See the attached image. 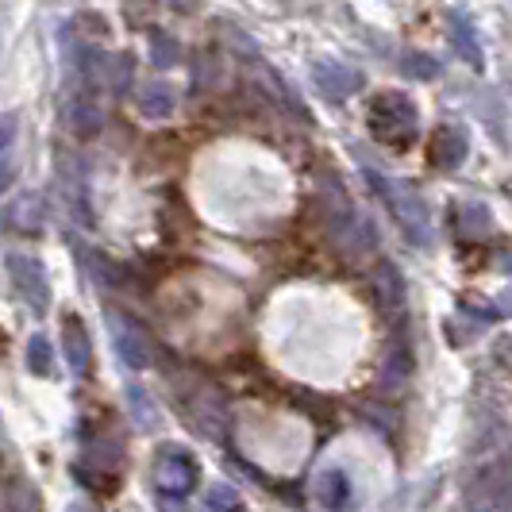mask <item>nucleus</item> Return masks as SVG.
<instances>
[{
  "mask_svg": "<svg viewBox=\"0 0 512 512\" xmlns=\"http://www.w3.org/2000/svg\"><path fill=\"white\" fill-rule=\"evenodd\" d=\"M366 128L385 147H409L420 135V112L405 93H378L366 108Z\"/></svg>",
  "mask_w": 512,
  "mask_h": 512,
  "instance_id": "1",
  "label": "nucleus"
},
{
  "mask_svg": "<svg viewBox=\"0 0 512 512\" xmlns=\"http://www.w3.org/2000/svg\"><path fill=\"white\" fill-rule=\"evenodd\" d=\"M370 181H374V189L382 193V201L389 205L393 220H397L401 231L409 235V243H416V247H432V216H428L424 197L412 189L409 181L382 178V174H370Z\"/></svg>",
  "mask_w": 512,
  "mask_h": 512,
  "instance_id": "2",
  "label": "nucleus"
},
{
  "mask_svg": "<svg viewBox=\"0 0 512 512\" xmlns=\"http://www.w3.org/2000/svg\"><path fill=\"white\" fill-rule=\"evenodd\" d=\"M108 332H112V343H116V355L128 362L131 370L151 366V339L143 332V324H135L124 312H108Z\"/></svg>",
  "mask_w": 512,
  "mask_h": 512,
  "instance_id": "3",
  "label": "nucleus"
},
{
  "mask_svg": "<svg viewBox=\"0 0 512 512\" xmlns=\"http://www.w3.org/2000/svg\"><path fill=\"white\" fill-rule=\"evenodd\" d=\"M8 274H12V282L20 289V297H24L27 305L35 308V312H47L51 305V285H47V270H43V262L31 255H8Z\"/></svg>",
  "mask_w": 512,
  "mask_h": 512,
  "instance_id": "4",
  "label": "nucleus"
},
{
  "mask_svg": "<svg viewBox=\"0 0 512 512\" xmlns=\"http://www.w3.org/2000/svg\"><path fill=\"white\" fill-rule=\"evenodd\" d=\"M470 154V135L459 128V124H443V128L432 131L428 139V158L436 162L439 170H459Z\"/></svg>",
  "mask_w": 512,
  "mask_h": 512,
  "instance_id": "5",
  "label": "nucleus"
},
{
  "mask_svg": "<svg viewBox=\"0 0 512 512\" xmlns=\"http://www.w3.org/2000/svg\"><path fill=\"white\" fill-rule=\"evenodd\" d=\"M451 47H455V54H459L470 70H482V66H486L482 31H478V24H474L462 8H451Z\"/></svg>",
  "mask_w": 512,
  "mask_h": 512,
  "instance_id": "6",
  "label": "nucleus"
},
{
  "mask_svg": "<svg viewBox=\"0 0 512 512\" xmlns=\"http://www.w3.org/2000/svg\"><path fill=\"white\" fill-rule=\"evenodd\" d=\"M154 478H158V486L166 489V493H189V489L197 486V462L189 459L185 451H170V455H162L158 459V470H154Z\"/></svg>",
  "mask_w": 512,
  "mask_h": 512,
  "instance_id": "7",
  "label": "nucleus"
},
{
  "mask_svg": "<svg viewBox=\"0 0 512 512\" xmlns=\"http://www.w3.org/2000/svg\"><path fill=\"white\" fill-rule=\"evenodd\" d=\"M312 77H316L320 93H328L332 101H347L362 89V74H355L351 66H339V62H316Z\"/></svg>",
  "mask_w": 512,
  "mask_h": 512,
  "instance_id": "8",
  "label": "nucleus"
},
{
  "mask_svg": "<svg viewBox=\"0 0 512 512\" xmlns=\"http://www.w3.org/2000/svg\"><path fill=\"white\" fill-rule=\"evenodd\" d=\"M135 108H139L143 120H170L178 112V93L166 81H147L135 97Z\"/></svg>",
  "mask_w": 512,
  "mask_h": 512,
  "instance_id": "9",
  "label": "nucleus"
},
{
  "mask_svg": "<svg viewBox=\"0 0 512 512\" xmlns=\"http://www.w3.org/2000/svg\"><path fill=\"white\" fill-rule=\"evenodd\" d=\"M66 124H70V131H74L77 139H93V135H101L104 131L101 104L93 101L89 93H77L74 101L66 104Z\"/></svg>",
  "mask_w": 512,
  "mask_h": 512,
  "instance_id": "10",
  "label": "nucleus"
},
{
  "mask_svg": "<svg viewBox=\"0 0 512 512\" xmlns=\"http://www.w3.org/2000/svg\"><path fill=\"white\" fill-rule=\"evenodd\" d=\"M62 347H66L70 370H74V374H85L89 362H93V347H89V332H85V324H81L77 316H66V324H62Z\"/></svg>",
  "mask_w": 512,
  "mask_h": 512,
  "instance_id": "11",
  "label": "nucleus"
},
{
  "mask_svg": "<svg viewBox=\"0 0 512 512\" xmlns=\"http://www.w3.org/2000/svg\"><path fill=\"white\" fill-rule=\"evenodd\" d=\"M62 185H66V201L74 208L77 220L93 224V208H89V193H85V178H81V166H74V158L62 162Z\"/></svg>",
  "mask_w": 512,
  "mask_h": 512,
  "instance_id": "12",
  "label": "nucleus"
},
{
  "mask_svg": "<svg viewBox=\"0 0 512 512\" xmlns=\"http://www.w3.org/2000/svg\"><path fill=\"white\" fill-rule=\"evenodd\" d=\"M316 497L328 512H343L351 505V482L339 470H324L320 482H316Z\"/></svg>",
  "mask_w": 512,
  "mask_h": 512,
  "instance_id": "13",
  "label": "nucleus"
},
{
  "mask_svg": "<svg viewBox=\"0 0 512 512\" xmlns=\"http://www.w3.org/2000/svg\"><path fill=\"white\" fill-rule=\"evenodd\" d=\"M181 58V47L174 35H166V31H151V62L158 70H174Z\"/></svg>",
  "mask_w": 512,
  "mask_h": 512,
  "instance_id": "14",
  "label": "nucleus"
},
{
  "mask_svg": "<svg viewBox=\"0 0 512 512\" xmlns=\"http://www.w3.org/2000/svg\"><path fill=\"white\" fill-rule=\"evenodd\" d=\"M459 216H462V224L459 231L462 235H486L489 224H493V216H489V208L482 205V201H466V205H459Z\"/></svg>",
  "mask_w": 512,
  "mask_h": 512,
  "instance_id": "15",
  "label": "nucleus"
},
{
  "mask_svg": "<svg viewBox=\"0 0 512 512\" xmlns=\"http://www.w3.org/2000/svg\"><path fill=\"white\" fill-rule=\"evenodd\" d=\"M378 293H382L385 305H393V308L405 305V285H401L397 266H389V262H382V266H378Z\"/></svg>",
  "mask_w": 512,
  "mask_h": 512,
  "instance_id": "16",
  "label": "nucleus"
},
{
  "mask_svg": "<svg viewBox=\"0 0 512 512\" xmlns=\"http://www.w3.org/2000/svg\"><path fill=\"white\" fill-rule=\"evenodd\" d=\"M104 85L112 93H124L131 85V54H116V58H104Z\"/></svg>",
  "mask_w": 512,
  "mask_h": 512,
  "instance_id": "17",
  "label": "nucleus"
},
{
  "mask_svg": "<svg viewBox=\"0 0 512 512\" xmlns=\"http://www.w3.org/2000/svg\"><path fill=\"white\" fill-rule=\"evenodd\" d=\"M27 366H31L35 374H51V343H47L43 335H35V339L27 343Z\"/></svg>",
  "mask_w": 512,
  "mask_h": 512,
  "instance_id": "18",
  "label": "nucleus"
},
{
  "mask_svg": "<svg viewBox=\"0 0 512 512\" xmlns=\"http://www.w3.org/2000/svg\"><path fill=\"white\" fill-rule=\"evenodd\" d=\"M16 135H20V116L16 112H0V158H12Z\"/></svg>",
  "mask_w": 512,
  "mask_h": 512,
  "instance_id": "19",
  "label": "nucleus"
},
{
  "mask_svg": "<svg viewBox=\"0 0 512 512\" xmlns=\"http://www.w3.org/2000/svg\"><path fill=\"white\" fill-rule=\"evenodd\" d=\"M405 70H409L412 77L432 81V77H439V62L436 58H428V54H405Z\"/></svg>",
  "mask_w": 512,
  "mask_h": 512,
  "instance_id": "20",
  "label": "nucleus"
},
{
  "mask_svg": "<svg viewBox=\"0 0 512 512\" xmlns=\"http://www.w3.org/2000/svg\"><path fill=\"white\" fill-rule=\"evenodd\" d=\"M208 505H212V512H231V509H239V497H235V489H228V486H212L208 489Z\"/></svg>",
  "mask_w": 512,
  "mask_h": 512,
  "instance_id": "21",
  "label": "nucleus"
},
{
  "mask_svg": "<svg viewBox=\"0 0 512 512\" xmlns=\"http://www.w3.org/2000/svg\"><path fill=\"white\" fill-rule=\"evenodd\" d=\"M12 174H16V166H12V158H0V193L12 185Z\"/></svg>",
  "mask_w": 512,
  "mask_h": 512,
  "instance_id": "22",
  "label": "nucleus"
}]
</instances>
